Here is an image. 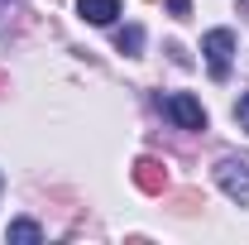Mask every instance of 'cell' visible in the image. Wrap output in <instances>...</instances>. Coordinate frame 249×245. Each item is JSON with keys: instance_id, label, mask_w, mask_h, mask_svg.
<instances>
[{"instance_id": "obj_1", "label": "cell", "mask_w": 249, "mask_h": 245, "mask_svg": "<svg viewBox=\"0 0 249 245\" xmlns=\"http://www.w3.org/2000/svg\"><path fill=\"white\" fill-rule=\"evenodd\" d=\"M201 53H206L211 77L225 82V77H230V58H235V34H230V29H211L206 39H201Z\"/></svg>"}, {"instance_id": "obj_2", "label": "cell", "mask_w": 249, "mask_h": 245, "mask_svg": "<svg viewBox=\"0 0 249 245\" xmlns=\"http://www.w3.org/2000/svg\"><path fill=\"white\" fill-rule=\"evenodd\" d=\"M216 183H220V192H225L230 202L249 207V163L245 159H220L216 163Z\"/></svg>"}, {"instance_id": "obj_3", "label": "cell", "mask_w": 249, "mask_h": 245, "mask_svg": "<svg viewBox=\"0 0 249 245\" xmlns=\"http://www.w3.org/2000/svg\"><path fill=\"white\" fill-rule=\"evenodd\" d=\"M163 111L182 125V130H206V111H201V101H196V96H187V92L163 96Z\"/></svg>"}, {"instance_id": "obj_4", "label": "cell", "mask_w": 249, "mask_h": 245, "mask_svg": "<svg viewBox=\"0 0 249 245\" xmlns=\"http://www.w3.org/2000/svg\"><path fill=\"white\" fill-rule=\"evenodd\" d=\"M134 187H144V192H163V187H168V163H158V159H149V154H144V159H134Z\"/></svg>"}, {"instance_id": "obj_5", "label": "cell", "mask_w": 249, "mask_h": 245, "mask_svg": "<svg viewBox=\"0 0 249 245\" xmlns=\"http://www.w3.org/2000/svg\"><path fill=\"white\" fill-rule=\"evenodd\" d=\"M77 15L87 24H110L120 15V0H77Z\"/></svg>"}, {"instance_id": "obj_6", "label": "cell", "mask_w": 249, "mask_h": 245, "mask_svg": "<svg viewBox=\"0 0 249 245\" xmlns=\"http://www.w3.org/2000/svg\"><path fill=\"white\" fill-rule=\"evenodd\" d=\"M10 241H19V245H38L43 241V231L34 226V221H10V231H5Z\"/></svg>"}, {"instance_id": "obj_7", "label": "cell", "mask_w": 249, "mask_h": 245, "mask_svg": "<svg viewBox=\"0 0 249 245\" xmlns=\"http://www.w3.org/2000/svg\"><path fill=\"white\" fill-rule=\"evenodd\" d=\"M115 43H120V53H139V48H144V29H139V24H129V29L115 34Z\"/></svg>"}, {"instance_id": "obj_8", "label": "cell", "mask_w": 249, "mask_h": 245, "mask_svg": "<svg viewBox=\"0 0 249 245\" xmlns=\"http://www.w3.org/2000/svg\"><path fill=\"white\" fill-rule=\"evenodd\" d=\"M235 121H240V130H249V92L240 96V106H235Z\"/></svg>"}, {"instance_id": "obj_9", "label": "cell", "mask_w": 249, "mask_h": 245, "mask_svg": "<svg viewBox=\"0 0 249 245\" xmlns=\"http://www.w3.org/2000/svg\"><path fill=\"white\" fill-rule=\"evenodd\" d=\"M168 10H173V15L182 20V15H192V0H168Z\"/></svg>"}, {"instance_id": "obj_10", "label": "cell", "mask_w": 249, "mask_h": 245, "mask_svg": "<svg viewBox=\"0 0 249 245\" xmlns=\"http://www.w3.org/2000/svg\"><path fill=\"white\" fill-rule=\"evenodd\" d=\"M0 192H5V173H0Z\"/></svg>"}, {"instance_id": "obj_11", "label": "cell", "mask_w": 249, "mask_h": 245, "mask_svg": "<svg viewBox=\"0 0 249 245\" xmlns=\"http://www.w3.org/2000/svg\"><path fill=\"white\" fill-rule=\"evenodd\" d=\"M5 5H10V0H0V10H5Z\"/></svg>"}]
</instances>
